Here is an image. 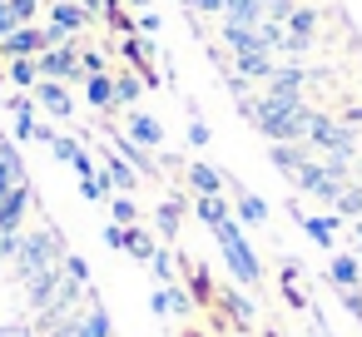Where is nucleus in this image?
Masks as SVG:
<instances>
[{"mask_svg": "<svg viewBox=\"0 0 362 337\" xmlns=\"http://www.w3.org/2000/svg\"><path fill=\"white\" fill-rule=\"evenodd\" d=\"M65 238H60V228L55 223H40V228H30L25 238H21V253H16V263H11V283H25V278H35V273H45V268H60L65 263Z\"/></svg>", "mask_w": 362, "mask_h": 337, "instance_id": "obj_1", "label": "nucleus"}, {"mask_svg": "<svg viewBox=\"0 0 362 337\" xmlns=\"http://www.w3.org/2000/svg\"><path fill=\"white\" fill-rule=\"evenodd\" d=\"M214 238H218V248H223V258H228V273L238 278V283H258L263 278V268H258V253L248 248V238H243V228L233 223V218H223L218 228H214Z\"/></svg>", "mask_w": 362, "mask_h": 337, "instance_id": "obj_2", "label": "nucleus"}, {"mask_svg": "<svg viewBox=\"0 0 362 337\" xmlns=\"http://www.w3.org/2000/svg\"><path fill=\"white\" fill-rule=\"evenodd\" d=\"M35 65H40V80H60V85H80V90H85V80H90V75L80 70V40L35 55Z\"/></svg>", "mask_w": 362, "mask_h": 337, "instance_id": "obj_3", "label": "nucleus"}, {"mask_svg": "<svg viewBox=\"0 0 362 337\" xmlns=\"http://www.w3.org/2000/svg\"><path fill=\"white\" fill-rule=\"evenodd\" d=\"M30 95H35V105H40L45 114H55L60 124H75V95H70V85H60V80H40Z\"/></svg>", "mask_w": 362, "mask_h": 337, "instance_id": "obj_4", "label": "nucleus"}, {"mask_svg": "<svg viewBox=\"0 0 362 337\" xmlns=\"http://www.w3.org/2000/svg\"><path fill=\"white\" fill-rule=\"evenodd\" d=\"M50 45H45V30L40 25H21L16 35H6L0 40V60H35V55H45Z\"/></svg>", "mask_w": 362, "mask_h": 337, "instance_id": "obj_5", "label": "nucleus"}, {"mask_svg": "<svg viewBox=\"0 0 362 337\" xmlns=\"http://www.w3.org/2000/svg\"><path fill=\"white\" fill-rule=\"evenodd\" d=\"M100 174L110 179V189H115V194H134V189H139V174H134V164H129V159H119L110 144L100 149Z\"/></svg>", "mask_w": 362, "mask_h": 337, "instance_id": "obj_6", "label": "nucleus"}, {"mask_svg": "<svg viewBox=\"0 0 362 337\" xmlns=\"http://www.w3.org/2000/svg\"><path fill=\"white\" fill-rule=\"evenodd\" d=\"M30 208H35V184H21L6 203H0V233H21Z\"/></svg>", "mask_w": 362, "mask_h": 337, "instance_id": "obj_7", "label": "nucleus"}, {"mask_svg": "<svg viewBox=\"0 0 362 337\" xmlns=\"http://www.w3.org/2000/svg\"><path fill=\"white\" fill-rule=\"evenodd\" d=\"M233 75H243L248 85H268L278 75V55L268 50H248V55H233Z\"/></svg>", "mask_w": 362, "mask_h": 337, "instance_id": "obj_8", "label": "nucleus"}, {"mask_svg": "<svg viewBox=\"0 0 362 337\" xmlns=\"http://www.w3.org/2000/svg\"><path fill=\"white\" fill-rule=\"evenodd\" d=\"M124 134L134 144H144V149H159L164 144V124L154 114H144V110H124Z\"/></svg>", "mask_w": 362, "mask_h": 337, "instance_id": "obj_9", "label": "nucleus"}, {"mask_svg": "<svg viewBox=\"0 0 362 337\" xmlns=\"http://www.w3.org/2000/svg\"><path fill=\"white\" fill-rule=\"evenodd\" d=\"M45 20H55V25H65L70 35H80L95 16L80 6V0H45Z\"/></svg>", "mask_w": 362, "mask_h": 337, "instance_id": "obj_10", "label": "nucleus"}, {"mask_svg": "<svg viewBox=\"0 0 362 337\" xmlns=\"http://www.w3.org/2000/svg\"><path fill=\"white\" fill-rule=\"evenodd\" d=\"M184 179H189V189H194L199 199H204V194H223V184H228L214 164H199V159H194V164H184Z\"/></svg>", "mask_w": 362, "mask_h": 337, "instance_id": "obj_11", "label": "nucleus"}, {"mask_svg": "<svg viewBox=\"0 0 362 337\" xmlns=\"http://www.w3.org/2000/svg\"><path fill=\"white\" fill-rule=\"evenodd\" d=\"M184 273H189V297H194V307H214V302H218V288H214L209 268H204V263H184Z\"/></svg>", "mask_w": 362, "mask_h": 337, "instance_id": "obj_12", "label": "nucleus"}, {"mask_svg": "<svg viewBox=\"0 0 362 337\" xmlns=\"http://www.w3.org/2000/svg\"><path fill=\"white\" fill-rule=\"evenodd\" d=\"M228 189H233V208H238V218H243V223H253V228H263V223H268V203H263L258 194L238 189L233 179H228Z\"/></svg>", "mask_w": 362, "mask_h": 337, "instance_id": "obj_13", "label": "nucleus"}, {"mask_svg": "<svg viewBox=\"0 0 362 337\" xmlns=\"http://www.w3.org/2000/svg\"><path fill=\"white\" fill-rule=\"evenodd\" d=\"M327 278H332V288H337V292H352V288L362 283V258H347V253H337V258L327 263Z\"/></svg>", "mask_w": 362, "mask_h": 337, "instance_id": "obj_14", "label": "nucleus"}, {"mask_svg": "<svg viewBox=\"0 0 362 337\" xmlns=\"http://www.w3.org/2000/svg\"><path fill=\"white\" fill-rule=\"evenodd\" d=\"M80 322H85V332H90V337H115V322H110V312H105V302L95 297V288H90V297H85V307H80Z\"/></svg>", "mask_w": 362, "mask_h": 337, "instance_id": "obj_15", "label": "nucleus"}, {"mask_svg": "<svg viewBox=\"0 0 362 337\" xmlns=\"http://www.w3.org/2000/svg\"><path fill=\"white\" fill-rule=\"evenodd\" d=\"M218 307L233 317V327H238V332H248V327H253V302H248L243 292H233V288H218Z\"/></svg>", "mask_w": 362, "mask_h": 337, "instance_id": "obj_16", "label": "nucleus"}, {"mask_svg": "<svg viewBox=\"0 0 362 337\" xmlns=\"http://www.w3.org/2000/svg\"><path fill=\"white\" fill-rule=\"evenodd\" d=\"M144 90H149V85H144L134 70H119V75H115V105H119V114H124V110H134Z\"/></svg>", "mask_w": 362, "mask_h": 337, "instance_id": "obj_17", "label": "nucleus"}, {"mask_svg": "<svg viewBox=\"0 0 362 337\" xmlns=\"http://www.w3.org/2000/svg\"><path fill=\"white\" fill-rule=\"evenodd\" d=\"M184 208H189V203H184V194H169V199L154 208V223H159V233H164V238H179V218H184Z\"/></svg>", "mask_w": 362, "mask_h": 337, "instance_id": "obj_18", "label": "nucleus"}, {"mask_svg": "<svg viewBox=\"0 0 362 337\" xmlns=\"http://www.w3.org/2000/svg\"><path fill=\"white\" fill-rule=\"evenodd\" d=\"M268 159H273L288 179H298V169L308 164V144H273V149H268Z\"/></svg>", "mask_w": 362, "mask_h": 337, "instance_id": "obj_19", "label": "nucleus"}, {"mask_svg": "<svg viewBox=\"0 0 362 337\" xmlns=\"http://www.w3.org/2000/svg\"><path fill=\"white\" fill-rule=\"evenodd\" d=\"M317 25H322V11L317 6H298L288 16V35H303V40H317Z\"/></svg>", "mask_w": 362, "mask_h": 337, "instance_id": "obj_20", "label": "nucleus"}, {"mask_svg": "<svg viewBox=\"0 0 362 337\" xmlns=\"http://www.w3.org/2000/svg\"><path fill=\"white\" fill-rule=\"evenodd\" d=\"M194 213H199V223H209V228H218L223 218H233L223 194H204V199H194Z\"/></svg>", "mask_w": 362, "mask_h": 337, "instance_id": "obj_21", "label": "nucleus"}, {"mask_svg": "<svg viewBox=\"0 0 362 337\" xmlns=\"http://www.w3.org/2000/svg\"><path fill=\"white\" fill-rule=\"evenodd\" d=\"M293 218L308 228V238L313 243H322V248H332V233H337V218H313V213H303L298 203H293Z\"/></svg>", "mask_w": 362, "mask_h": 337, "instance_id": "obj_22", "label": "nucleus"}, {"mask_svg": "<svg viewBox=\"0 0 362 337\" xmlns=\"http://www.w3.org/2000/svg\"><path fill=\"white\" fill-rule=\"evenodd\" d=\"M6 85L35 90V85H40V65H35V60H6Z\"/></svg>", "mask_w": 362, "mask_h": 337, "instance_id": "obj_23", "label": "nucleus"}, {"mask_svg": "<svg viewBox=\"0 0 362 337\" xmlns=\"http://www.w3.org/2000/svg\"><path fill=\"white\" fill-rule=\"evenodd\" d=\"M124 253H129V258H139V263H149V258L159 253V243H154V233H149V228H139V223H134V228H129V238H124Z\"/></svg>", "mask_w": 362, "mask_h": 337, "instance_id": "obj_24", "label": "nucleus"}, {"mask_svg": "<svg viewBox=\"0 0 362 337\" xmlns=\"http://www.w3.org/2000/svg\"><path fill=\"white\" fill-rule=\"evenodd\" d=\"M223 20H228V25H258V20H263V6H258V0H228V6H223Z\"/></svg>", "mask_w": 362, "mask_h": 337, "instance_id": "obj_25", "label": "nucleus"}, {"mask_svg": "<svg viewBox=\"0 0 362 337\" xmlns=\"http://www.w3.org/2000/svg\"><path fill=\"white\" fill-rule=\"evenodd\" d=\"M110 218L124 223V228H134V223H139V203H134V194H110Z\"/></svg>", "mask_w": 362, "mask_h": 337, "instance_id": "obj_26", "label": "nucleus"}, {"mask_svg": "<svg viewBox=\"0 0 362 337\" xmlns=\"http://www.w3.org/2000/svg\"><path fill=\"white\" fill-rule=\"evenodd\" d=\"M149 268H154L159 288H169V283H174V273H179V268H174V253H169V248H159V253L149 258Z\"/></svg>", "mask_w": 362, "mask_h": 337, "instance_id": "obj_27", "label": "nucleus"}, {"mask_svg": "<svg viewBox=\"0 0 362 337\" xmlns=\"http://www.w3.org/2000/svg\"><path fill=\"white\" fill-rule=\"evenodd\" d=\"M164 297H169V317H189V312H194V297H189L179 283H169V288H164Z\"/></svg>", "mask_w": 362, "mask_h": 337, "instance_id": "obj_28", "label": "nucleus"}, {"mask_svg": "<svg viewBox=\"0 0 362 337\" xmlns=\"http://www.w3.org/2000/svg\"><path fill=\"white\" fill-rule=\"evenodd\" d=\"M35 129H40L35 110H30V114H16V124H11V139H16V144H30V139H35Z\"/></svg>", "mask_w": 362, "mask_h": 337, "instance_id": "obj_29", "label": "nucleus"}, {"mask_svg": "<svg viewBox=\"0 0 362 337\" xmlns=\"http://www.w3.org/2000/svg\"><path fill=\"white\" fill-rule=\"evenodd\" d=\"M258 6H263V16H268V20H278V25H288V16L298 11V0H258Z\"/></svg>", "mask_w": 362, "mask_h": 337, "instance_id": "obj_30", "label": "nucleus"}, {"mask_svg": "<svg viewBox=\"0 0 362 337\" xmlns=\"http://www.w3.org/2000/svg\"><path fill=\"white\" fill-rule=\"evenodd\" d=\"M80 149H85V144H80V139H75V134H55V144H50V154H55V159H60V164H70V159H75V154H80Z\"/></svg>", "mask_w": 362, "mask_h": 337, "instance_id": "obj_31", "label": "nucleus"}, {"mask_svg": "<svg viewBox=\"0 0 362 337\" xmlns=\"http://www.w3.org/2000/svg\"><path fill=\"white\" fill-rule=\"evenodd\" d=\"M105 25H110L115 35H134V16H129L124 6H119V11H110V16H105Z\"/></svg>", "mask_w": 362, "mask_h": 337, "instance_id": "obj_32", "label": "nucleus"}, {"mask_svg": "<svg viewBox=\"0 0 362 337\" xmlns=\"http://www.w3.org/2000/svg\"><path fill=\"white\" fill-rule=\"evenodd\" d=\"M124 238H129V228H124V223H115V218L100 228V243H105V248H124Z\"/></svg>", "mask_w": 362, "mask_h": 337, "instance_id": "obj_33", "label": "nucleus"}, {"mask_svg": "<svg viewBox=\"0 0 362 337\" xmlns=\"http://www.w3.org/2000/svg\"><path fill=\"white\" fill-rule=\"evenodd\" d=\"M21 30V16H16V6H11V0H0V40H6V35H16Z\"/></svg>", "mask_w": 362, "mask_h": 337, "instance_id": "obj_34", "label": "nucleus"}, {"mask_svg": "<svg viewBox=\"0 0 362 337\" xmlns=\"http://www.w3.org/2000/svg\"><path fill=\"white\" fill-rule=\"evenodd\" d=\"M134 30H139V35H149V40H154V35H159V30H164V20H159V16H154V11H139V16H134Z\"/></svg>", "mask_w": 362, "mask_h": 337, "instance_id": "obj_35", "label": "nucleus"}, {"mask_svg": "<svg viewBox=\"0 0 362 337\" xmlns=\"http://www.w3.org/2000/svg\"><path fill=\"white\" fill-rule=\"evenodd\" d=\"M65 273H70L75 283H85V288H90V263H85L80 253H65Z\"/></svg>", "mask_w": 362, "mask_h": 337, "instance_id": "obj_36", "label": "nucleus"}, {"mask_svg": "<svg viewBox=\"0 0 362 337\" xmlns=\"http://www.w3.org/2000/svg\"><path fill=\"white\" fill-rule=\"evenodd\" d=\"M209 139H214V134H209V124H204V119H189V144H194V149H204Z\"/></svg>", "mask_w": 362, "mask_h": 337, "instance_id": "obj_37", "label": "nucleus"}, {"mask_svg": "<svg viewBox=\"0 0 362 337\" xmlns=\"http://www.w3.org/2000/svg\"><path fill=\"white\" fill-rule=\"evenodd\" d=\"M80 194H85V199H90V203H100V199H110V194H105V184H100V179H80Z\"/></svg>", "mask_w": 362, "mask_h": 337, "instance_id": "obj_38", "label": "nucleus"}, {"mask_svg": "<svg viewBox=\"0 0 362 337\" xmlns=\"http://www.w3.org/2000/svg\"><path fill=\"white\" fill-rule=\"evenodd\" d=\"M149 307H154L159 317H169V297H164V288H154V292H149Z\"/></svg>", "mask_w": 362, "mask_h": 337, "instance_id": "obj_39", "label": "nucleus"}, {"mask_svg": "<svg viewBox=\"0 0 362 337\" xmlns=\"http://www.w3.org/2000/svg\"><path fill=\"white\" fill-rule=\"evenodd\" d=\"M124 6H134V16H139V11H149V0H124Z\"/></svg>", "mask_w": 362, "mask_h": 337, "instance_id": "obj_40", "label": "nucleus"}, {"mask_svg": "<svg viewBox=\"0 0 362 337\" xmlns=\"http://www.w3.org/2000/svg\"><path fill=\"white\" fill-rule=\"evenodd\" d=\"M179 337H209V332H199V327H184V332H179Z\"/></svg>", "mask_w": 362, "mask_h": 337, "instance_id": "obj_41", "label": "nucleus"}, {"mask_svg": "<svg viewBox=\"0 0 362 337\" xmlns=\"http://www.w3.org/2000/svg\"><path fill=\"white\" fill-rule=\"evenodd\" d=\"M0 85H6V60H0Z\"/></svg>", "mask_w": 362, "mask_h": 337, "instance_id": "obj_42", "label": "nucleus"}, {"mask_svg": "<svg viewBox=\"0 0 362 337\" xmlns=\"http://www.w3.org/2000/svg\"><path fill=\"white\" fill-rule=\"evenodd\" d=\"M0 273H11V263H6V258H0Z\"/></svg>", "mask_w": 362, "mask_h": 337, "instance_id": "obj_43", "label": "nucleus"}, {"mask_svg": "<svg viewBox=\"0 0 362 337\" xmlns=\"http://www.w3.org/2000/svg\"><path fill=\"white\" fill-rule=\"evenodd\" d=\"M263 337H278V332H263Z\"/></svg>", "mask_w": 362, "mask_h": 337, "instance_id": "obj_44", "label": "nucleus"}]
</instances>
